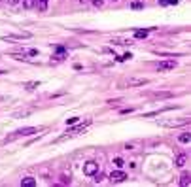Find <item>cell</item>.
<instances>
[{"mask_svg": "<svg viewBox=\"0 0 191 187\" xmlns=\"http://www.w3.org/2000/svg\"><path fill=\"white\" fill-rule=\"evenodd\" d=\"M40 129H36V127H27V129H19L15 134H12V136H8L6 138V142L8 140H15L17 136H30V134H34V132H38Z\"/></svg>", "mask_w": 191, "mask_h": 187, "instance_id": "6da1fadb", "label": "cell"}, {"mask_svg": "<svg viewBox=\"0 0 191 187\" xmlns=\"http://www.w3.org/2000/svg\"><path fill=\"white\" fill-rule=\"evenodd\" d=\"M174 68H176L174 61H161V62H157V70H159V72H169V70H174Z\"/></svg>", "mask_w": 191, "mask_h": 187, "instance_id": "7a4b0ae2", "label": "cell"}, {"mask_svg": "<svg viewBox=\"0 0 191 187\" xmlns=\"http://www.w3.org/2000/svg\"><path fill=\"white\" fill-rule=\"evenodd\" d=\"M95 172H99V162H93V161L85 162V166H83V174H85V176H93Z\"/></svg>", "mask_w": 191, "mask_h": 187, "instance_id": "3957f363", "label": "cell"}, {"mask_svg": "<svg viewBox=\"0 0 191 187\" xmlns=\"http://www.w3.org/2000/svg\"><path fill=\"white\" fill-rule=\"evenodd\" d=\"M127 178V174L123 172V170H114L112 174H110V181L112 183H119V181H123Z\"/></svg>", "mask_w": 191, "mask_h": 187, "instance_id": "277c9868", "label": "cell"}, {"mask_svg": "<svg viewBox=\"0 0 191 187\" xmlns=\"http://www.w3.org/2000/svg\"><path fill=\"white\" fill-rule=\"evenodd\" d=\"M148 83V80L146 78H133V80H129L127 81V85L129 87H136V85H146Z\"/></svg>", "mask_w": 191, "mask_h": 187, "instance_id": "5b68a950", "label": "cell"}, {"mask_svg": "<svg viewBox=\"0 0 191 187\" xmlns=\"http://www.w3.org/2000/svg\"><path fill=\"white\" fill-rule=\"evenodd\" d=\"M91 121H85V123H82V125H78V127H74V129H70L68 130V134H78V132H85V129H87V125H89Z\"/></svg>", "mask_w": 191, "mask_h": 187, "instance_id": "8992f818", "label": "cell"}, {"mask_svg": "<svg viewBox=\"0 0 191 187\" xmlns=\"http://www.w3.org/2000/svg\"><path fill=\"white\" fill-rule=\"evenodd\" d=\"M189 183H191V178H189L187 172H184V174L180 176V185H182V187H189Z\"/></svg>", "mask_w": 191, "mask_h": 187, "instance_id": "52a82bcc", "label": "cell"}, {"mask_svg": "<svg viewBox=\"0 0 191 187\" xmlns=\"http://www.w3.org/2000/svg\"><path fill=\"white\" fill-rule=\"evenodd\" d=\"M21 185H25V187H32V185H36V180H34V178H30V176H27V178H23V180H21Z\"/></svg>", "mask_w": 191, "mask_h": 187, "instance_id": "ba28073f", "label": "cell"}, {"mask_svg": "<svg viewBox=\"0 0 191 187\" xmlns=\"http://www.w3.org/2000/svg\"><path fill=\"white\" fill-rule=\"evenodd\" d=\"M36 6V0H23V8L25 10H32Z\"/></svg>", "mask_w": 191, "mask_h": 187, "instance_id": "9c48e42d", "label": "cell"}, {"mask_svg": "<svg viewBox=\"0 0 191 187\" xmlns=\"http://www.w3.org/2000/svg\"><path fill=\"white\" fill-rule=\"evenodd\" d=\"M153 97L155 98H170L172 93H153Z\"/></svg>", "mask_w": 191, "mask_h": 187, "instance_id": "30bf717a", "label": "cell"}, {"mask_svg": "<svg viewBox=\"0 0 191 187\" xmlns=\"http://www.w3.org/2000/svg\"><path fill=\"white\" fill-rule=\"evenodd\" d=\"M178 140H180V142H182V144H187V142H189V140H191V134H187V132H184V134H180V138H178Z\"/></svg>", "mask_w": 191, "mask_h": 187, "instance_id": "8fae6325", "label": "cell"}, {"mask_svg": "<svg viewBox=\"0 0 191 187\" xmlns=\"http://www.w3.org/2000/svg\"><path fill=\"white\" fill-rule=\"evenodd\" d=\"M36 4H38V10H40V11H45V10H47V0H38Z\"/></svg>", "mask_w": 191, "mask_h": 187, "instance_id": "7c38bea8", "label": "cell"}, {"mask_svg": "<svg viewBox=\"0 0 191 187\" xmlns=\"http://www.w3.org/2000/svg\"><path fill=\"white\" fill-rule=\"evenodd\" d=\"M148 32H150V30H134V38H138V40H140V38H146Z\"/></svg>", "mask_w": 191, "mask_h": 187, "instance_id": "4fadbf2b", "label": "cell"}, {"mask_svg": "<svg viewBox=\"0 0 191 187\" xmlns=\"http://www.w3.org/2000/svg\"><path fill=\"white\" fill-rule=\"evenodd\" d=\"M185 161H187V157H185V155H180V157L176 159V166H184Z\"/></svg>", "mask_w": 191, "mask_h": 187, "instance_id": "5bb4252c", "label": "cell"}, {"mask_svg": "<svg viewBox=\"0 0 191 187\" xmlns=\"http://www.w3.org/2000/svg\"><path fill=\"white\" fill-rule=\"evenodd\" d=\"M131 10H144V2H131Z\"/></svg>", "mask_w": 191, "mask_h": 187, "instance_id": "9a60e30c", "label": "cell"}, {"mask_svg": "<svg viewBox=\"0 0 191 187\" xmlns=\"http://www.w3.org/2000/svg\"><path fill=\"white\" fill-rule=\"evenodd\" d=\"M38 85H40V81H30V83H27V85H25V87H27V89H29V91H32V89H36V87H38Z\"/></svg>", "mask_w": 191, "mask_h": 187, "instance_id": "2e32d148", "label": "cell"}, {"mask_svg": "<svg viewBox=\"0 0 191 187\" xmlns=\"http://www.w3.org/2000/svg\"><path fill=\"white\" fill-rule=\"evenodd\" d=\"M55 51L59 53V59H61V57H64V53H66V51H64V48H63V45H57V48H55Z\"/></svg>", "mask_w": 191, "mask_h": 187, "instance_id": "e0dca14e", "label": "cell"}, {"mask_svg": "<svg viewBox=\"0 0 191 187\" xmlns=\"http://www.w3.org/2000/svg\"><path fill=\"white\" fill-rule=\"evenodd\" d=\"M114 165H115L117 168H121V166L125 165V161H123V159H115V161H114Z\"/></svg>", "mask_w": 191, "mask_h": 187, "instance_id": "ac0fdd59", "label": "cell"}, {"mask_svg": "<svg viewBox=\"0 0 191 187\" xmlns=\"http://www.w3.org/2000/svg\"><path fill=\"white\" fill-rule=\"evenodd\" d=\"M131 57H133V55H131V53H123V55H121V57H119V59H117V61H121V62H123V61H129V59H131Z\"/></svg>", "mask_w": 191, "mask_h": 187, "instance_id": "d6986e66", "label": "cell"}, {"mask_svg": "<svg viewBox=\"0 0 191 187\" xmlns=\"http://www.w3.org/2000/svg\"><path fill=\"white\" fill-rule=\"evenodd\" d=\"M61 181H63V183H70V176L63 174V176H61Z\"/></svg>", "mask_w": 191, "mask_h": 187, "instance_id": "ffe728a7", "label": "cell"}, {"mask_svg": "<svg viewBox=\"0 0 191 187\" xmlns=\"http://www.w3.org/2000/svg\"><path fill=\"white\" fill-rule=\"evenodd\" d=\"M74 123H78V117H70V119H66V125H74Z\"/></svg>", "mask_w": 191, "mask_h": 187, "instance_id": "44dd1931", "label": "cell"}, {"mask_svg": "<svg viewBox=\"0 0 191 187\" xmlns=\"http://www.w3.org/2000/svg\"><path fill=\"white\" fill-rule=\"evenodd\" d=\"M93 4L97 6V8H100V6H102V0H93Z\"/></svg>", "mask_w": 191, "mask_h": 187, "instance_id": "7402d4cb", "label": "cell"}, {"mask_svg": "<svg viewBox=\"0 0 191 187\" xmlns=\"http://www.w3.org/2000/svg\"><path fill=\"white\" fill-rule=\"evenodd\" d=\"M8 4L10 6H15V4H19V0H8Z\"/></svg>", "mask_w": 191, "mask_h": 187, "instance_id": "603a6c76", "label": "cell"}, {"mask_svg": "<svg viewBox=\"0 0 191 187\" xmlns=\"http://www.w3.org/2000/svg\"><path fill=\"white\" fill-rule=\"evenodd\" d=\"M159 4H161V6H169V2H166V0H159Z\"/></svg>", "mask_w": 191, "mask_h": 187, "instance_id": "cb8c5ba5", "label": "cell"}, {"mask_svg": "<svg viewBox=\"0 0 191 187\" xmlns=\"http://www.w3.org/2000/svg\"><path fill=\"white\" fill-rule=\"evenodd\" d=\"M169 4H178V0H166Z\"/></svg>", "mask_w": 191, "mask_h": 187, "instance_id": "d4e9b609", "label": "cell"}, {"mask_svg": "<svg viewBox=\"0 0 191 187\" xmlns=\"http://www.w3.org/2000/svg\"><path fill=\"white\" fill-rule=\"evenodd\" d=\"M80 2H82V4H83V2H87V0H80Z\"/></svg>", "mask_w": 191, "mask_h": 187, "instance_id": "484cf974", "label": "cell"}, {"mask_svg": "<svg viewBox=\"0 0 191 187\" xmlns=\"http://www.w3.org/2000/svg\"><path fill=\"white\" fill-rule=\"evenodd\" d=\"M115 2H117V0H115Z\"/></svg>", "mask_w": 191, "mask_h": 187, "instance_id": "4316f807", "label": "cell"}]
</instances>
